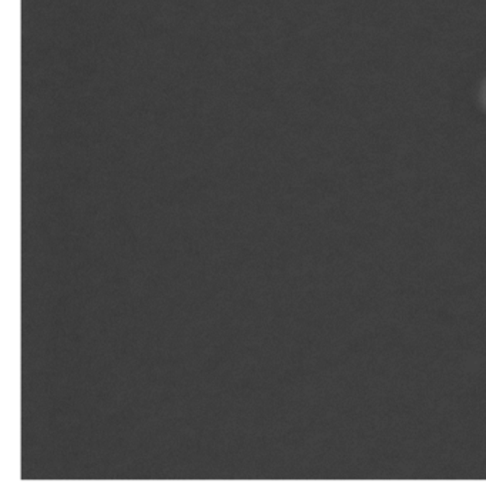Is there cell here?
<instances>
[{
  "instance_id": "obj_1",
  "label": "cell",
  "mask_w": 486,
  "mask_h": 498,
  "mask_svg": "<svg viewBox=\"0 0 486 498\" xmlns=\"http://www.w3.org/2000/svg\"><path fill=\"white\" fill-rule=\"evenodd\" d=\"M478 100H480L481 108L486 112V79L483 80L482 85H481L480 93H478Z\"/></svg>"
}]
</instances>
